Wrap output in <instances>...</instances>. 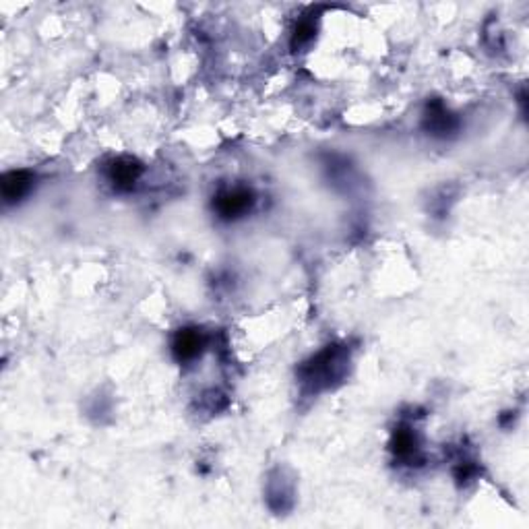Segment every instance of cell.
I'll list each match as a JSON object with an SVG mask.
<instances>
[{
    "label": "cell",
    "mask_w": 529,
    "mask_h": 529,
    "mask_svg": "<svg viewBox=\"0 0 529 529\" xmlns=\"http://www.w3.org/2000/svg\"><path fill=\"white\" fill-rule=\"evenodd\" d=\"M251 203H253L251 192H246V190H228V192H222L217 197L215 207L222 213V217H238V215H242L246 209L251 207Z\"/></svg>",
    "instance_id": "cell-1"
},
{
    "label": "cell",
    "mask_w": 529,
    "mask_h": 529,
    "mask_svg": "<svg viewBox=\"0 0 529 529\" xmlns=\"http://www.w3.org/2000/svg\"><path fill=\"white\" fill-rule=\"evenodd\" d=\"M201 347H203V337H201V333L195 331V329H185V331H180V333L176 335V339H174V354H176V358H178L180 362H182V360H192L195 356H199Z\"/></svg>",
    "instance_id": "cell-2"
},
{
    "label": "cell",
    "mask_w": 529,
    "mask_h": 529,
    "mask_svg": "<svg viewBox=\"0 0 529 529\" xmlns=\"http://www.w3.org/2000/svg\"><path fill=\"white\" fill-rule=\"evenodd\" d=\"M141 174V165L133 160H118L112 165V182L118 188H129L135 185Z\"/></svg>",
    "instance_id": "cell-3"
},
{
    "label": "cell",
    "mask_w": 529,
    "mask_h": 529,
    "mask_svg": "<svg viewBox=\"0 0 529 529\" xmlns=\"http://www.w3.org/2000/svg\"><path fill=\"white\" fill-rule=\"evenodd\" d=\"M29 188V178L23 172H13L4 178L2 182V195L6 201H15L23 195L25 190Z\"/></svg>",
    "instance_id": "cell-4"
},
{
    "label": "cell",
    "mask_w": 529,
    "mask_h": 529,
    "mask_svg": "<svg viewBox=\"0 0 529 529\" xmlns=\"http://www.w3.org/2000/svg\"><path fill=\"white\" fill-rule=\"evenodd\" d=\"M393 445H395L393 449H395L397 453H410L412 447H414V437H412L410 432H397Z\"/></svg>",
    "instance_id": "cell-5"
},
{
    "label": "cell",
    "mask_w": 529,
    "mask_h": 529,
    "mask_svg": "<svg viewBox=\"0 0 529 529\" xmlns=\"http://www.w3.org/2000/svg\"><path fill=\"white\" fill-rule=\"evenodd\" d=\"M310 33H312V25L310 23H302L296 31V42L298 44H304L306 40H310Z\"/></svg>",
    "instance_id": "cell-6"
}]
</instances>
